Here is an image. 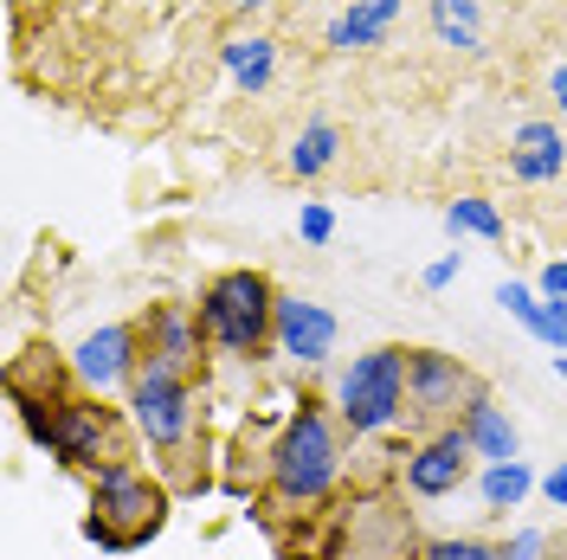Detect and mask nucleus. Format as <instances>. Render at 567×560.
I'll list each match as a JSON object with an SVG mask.
<instances>
[{
	"label": "nucleus",
	"instance_id": "nucleus-1",
	"mask_svg": "<svg viewBox=\"0 0 567 560\" xmlns=\"http://www.w3.org/2000/svg\"><path fill=\"white\" fill-rule=\"evenodd\" d=\"M7 393H13L20 419L33 432V445L45 457H59L65 470L97 477V470H116V464H136L142 438H136V425H130V406H110L104 393L78 386L71 361L59 367V361L45 354V386L7 374Z\"/></svg>",
	"mask_w": 567,
	"mask_h": 560
},
{
	"label": "nucleus",
	"instance_id": "nucleus-2",
	"mask_svg": "<svg viewBox=\"0 0 567 560\" xmlns=\"http://www.w3.org/2000/svg\"><path fill=\"white\" fill-rule=\"evenodd\" d=\"M349 470V432L322 400H297V413L284 419V432L265 452V509L284 516H317L322 502H336Z\"/></svg>",
	"mask_w": 567,
	"mask_h": 560
},
{
	"label": "nucleus",
	"instance_id": "nucleus-3",
	"mask_svg": "<svg viewBox=\"0 0 567 560\" xmlns=\"http://www.w3.org/2000/svg\"><path fill=\"white\" fill-rule=\"evenodd\" d=\"M278 283L265 278L258 265H233V271H219L207 278L200 290V329H207V342L219 354H233V361H258V354L278 349Z\"/></svg>",
	"mask_w": 567,
	"mask_h": 560
},
{
	"label": "nucleus",
	"instance_id": "nucleus-4",
	"mask_svg": "<svg viewBox=\"0 0 567 560\" xmlns=\"http://www.w3.org/2000/svg\"><path fill=\"white\" fill-rule=\"evenodd\" d=\"M84 541L104 554H136L168 528V484L148 477L142 464H116L91 477V516H84Z\"/></svg>",
	"mask_w": 567,
	"mask_h": 560
},
{
	"label": "nucleus",
	"instance_id": "nucleus-5",
	"mask_svg": "<svg viewBox=\"0 0 567 560\" xmlns=\"http://www.w3.org/2000/svg\"><path fill=\"white\" fill-rule=\"evenodd\" d=\"M420 535H413V516L393 509L388 496L354 490L342 502H329V522H322V541L310 548H284V560H420Z\"/></svg>",
	"mask_w": 567,
	"mask_h": 560
},
{
	"label": "nucleus",
	"instance_id": "nucleus-6",
	"mask_svg": "<svg viewBox=\"0 0 567 560\" xmlns=\"http://www.w3.org/2000/svg\"><path fill=\"white\" fill-rule=\"evenodd\" d=\"M123 406H130L136 438L162 457L168 470H181V464L194 457L200 400H194V381H187V374H175V367H142L136 381H130V393H123ZM181 490H187V470H181Z\"/></svg>",
	"mask_w": 567,
	"mask_h": 560
},
{
	"label": "nucleus",
	"instance_id": "nucleus-7",
	"mask_svg": "<svg viewBox=\"0 0 567 560\" xmlns=\"http://www.w3.org/2000/svg\"><path fill=\"white\" fill-rule=\"evenodd\" d=\"M329 406H336V419H342L349 438H381V432H393V425L406 419V349L381 342V349L342 361Z\"/></svg>",
	"mask_w": 567,
	"mask_h": 560
},
{
	"label": "nucleus",
	"instance_id": "nucleus-8",
	"mask_svg": "<svg viewBox=\"0 0 567 560\" xmlns=\"http://www.w3.org/2000/svg\"><path fill=\"white\" fill-rule=\"evenodd\" d=\"M491 386L484 374L464 361V354H445V349H406V413L439 432V425H458L464 406H477Z\"/></svg>",
	"mask_w": 567,
	"mask_h": 560
},
{
	"label": "nucleus",
	"instance_id": "nucleus-9",
	"mask_svg": "<svg viewBox=\"0 0 567 560\" xmlns=\"http://www.w3.org/2000/svg\"><path fill=\"white\" fill-rule=\"evenodd\" d=\"M471 438H464V425H439V432H425L420 445H406L400 457V484L406 496H420V502H439V496H458L471 484Z\"/></svg>",
	"mask_w": 567,
	"mask_h": 560
},
{
	"label": "nucleus",
	"instance_id": "nucleus-10",
	"mask_svg": "<svg viewBox=\"0 0 567 560\" xmlns=\"http://www.w3.org/2000/svg\"><path fill=\"white\" fill-rule=\"evenodd\" d=\"M136 335H142V367H175V374H200V354L213 349L207 329H200V315H194V303H148V310L136 315Z\"/></svg>",
	"mask_w": 567,
	"mask_h": 560
},
{
	"label": "nucleus",
	"instance_id": "nucleus-11",
	"mask_svg": "<svg viewBox=\"0 0 567 560\" xmlns=\"http://www.w3.org/2000/svg\"><path fill=\"white\" fill-rule=\"evenodd\" d=\"M71 374L78 386H91V393H130V381L142 374V335H136V315L130 322H104V329H91L78 349H71Z\"/></svg>",
	"mask_w": 567,
	"mask_h": 560
},
{
	"label": "nucleus",
	"instance_id": "nucleus-12",
	"mask_svg": "<svg viewBox=\"0 0 567 560\" xmlns=\"http://www.w3.org/2000/svg\"><path fill=\"white\" fill-rule=\"evenodd\" d=\"M336 335L342 322L329 303H310V297H278V354L297 361V367H322L336 354Z\"/></svg>",
	"mask_w": 567,
	"mask_h": 560
},
{
	"label": "nucleus",
	"instance_id": "nucleus-13",
	"mask_svg": "<svg viewBox=\"0 0 567 560\" xmlns=\"http://www.w3.org/2000/svg\"><path fill=\"white\" fill-rule=\"evenodd\" d=\"M567 168V142H561V123H548V116H529V123H516V136H509V175L542 187V180H561Z\"/></svg>",
	"mask_w": 567,
	"mask_h": 560
},
{
	"label": "nucleus",
	"instance_id": "nucleus-14",
	"mask_svg": "<svg viewBox=\"0 0 567 560\" xmlns=\"http://www.w3.org/2000/svg\"><path fill=\"white\" fill-rule=\"evenodd\" d=\"M464 438H471V452H477V464H516L523 457V438H516V419L503 413V400L496 393H484L477 406H464Z\"/></svg>",
	"mask_w": 567,
	"mask_h": 560
},
{
	"label": "nucleus",
	"instance_id": "nucleus-15",
	"mask_svg": "<svg viewBox=\"0 0 567 560\" xmlns=\"http://www.w3.org/2000/svg\"><path fill=\"white\" fill-rule=\"evenodd\" d=\"M496 303H503V310L516 315V322H523V329H529L535 342H542V349H555V354H567V303H548V297H542V290H529V283H496Z\"/></svg>",
	"mask_w": 567,
	"mask_h": 560
},
{
	"label": "nucleus",
	"instance_id": "nucleus-16",
	"mask_svg": "<svg viewBox=\"0 0 567 560\" xmlns=\"http://www.w3.org/2000/svg\"><path fill=\"white\" fill-rule=\"evenodd\" d=\"M219 65H226V77L246 91V97H258V91H271V77H278V39L271 33H239L219 45Z\"/></svg>",
	"mask_w": 567,
	"mask_h": 560
},
{
	"label": "nucleus",
	"instance_id": "nucleus-17",
	"mask_svg": "<svg viewBox=\"0 0 567 560\" xmlns=\"http://www.w3.org/2000/svg\"><path fill=\"white\" fill-rule=\"evenodd\" d=\"M529 490H542V477H535L523 457H516V464H484V470H477V502H484V516H509V509H523Z\"/></svg>",
	"mask_w": 567,
	"mask_h": 560
},
{
	"label": "nucleus",
	"instance_id": "nucleus-18",
	"mask_svg": "<svg viewBox=\"0 0 567 560\" xmlns=\"http://www.w3.org/2000/svg\"><path fill=\"white\" fill-rule=\"evenodd\" d=\"M336 162H342V129L322 123V116L317 123H303V136L290 142V155H284V168H290L297 180H322Z\"/></svg>",
	"mask_w": 567,
	"mask_h": 560
},
{
	"label": "nucleus",
	"instance_id": "nucleus-19",
	"mask_svg": "<svg viewBox=\"0 0 567 560\" xmlns=\"http://www.w3.org/2000/svg\"><path fill=\"white\" fill-rule=\"evenodd\" d=\"M432 33H439V45H452V52H484V13H477V0H432Z\"/></svg>",
	"mask_w": 567,
	"mask_h": 560
},
{
	"label": "nucleus",
	"instance_id": "nucleus-20",
	"mask_svg": "<svg viewBox=\"0 0 567 560\" xmlns=\"http://www.w3.org/2000/svg\"><path fill=\"white\" fill-rule=\"evenodd\" d=\"M388 33H393V20H374V13H361V7L342 0V13L322 27V45L349 59V52H374V45H388Z\"/></svg>",
	"mask_w": 567,
	"mask_h": 560
},
{
	"label": "nucleus",
	"instance_id": "nucleus-21",
	"mask_svg": "<svg viewBox=\"0 0 567 560\" xmlns=\"http://www.w3.org/2000/svg\"><path fill=\"white\" fill-rule=\"evenodd\" d=\"M445 226H452L458 239H491V246H503V212H496L484 194H458V200H445Z\"/></svg>",
	"mask_w": 567,
	"mask_h": 560
},
{
	"label": "nucleus",
	"instance_id": "nucleus-22",
	"mask_svg": "<svg viewBox=\"0 0 567 560\" xmlns=\"http://www.w3.org/2000/svg\"><path fill=\"white\" fill-rule=\"evenodd\" d=\"M420 560H503V541H477V535H439L425 541Z\"/></svg>",
	"mask_w": 567,
	"mask_h": 560
},
{
	"label": "nucleus",
	"instance_id": "nucleus-23",
	"mask_svg": "<svg viewBox=\"0 0 567 560\" xmlns=\"http://www.w3.org/2000/svg\"><path fill=\"white\" fill-rule=\"evenodd\" d=\"M297 239H303V246H329V239H336L329 200H303V207H297Z\"/></svg>",
	"mask_w": 567,
	"mask_h": 560
},
{
	"label": "nucleus",
	"instance_id": "nucleus-24",
	"mask_svg": "<svg viewBox=\"0 0 567 560\" xmlns=\"http://www.w3.org/2000/svg\"><path fill=\"white\" fill-rule=\"evenodd\" d=\"M548 554V535L542 528H516L509 541H503V560H542Z\"/></svg>",
	"mask_w": 567,
	"mask_h": 560
},
{
	"label": "nucleus",
	"instance_id": "nucleus-25",
	"mask_svg": "<svg viewBox=\"0 0 567 560\" xmlns=\"http://www.w3.org/2000/svg\"><path fill=\"white\" fill-rule=\"evenodd\" d=\"M458 271H464V251H445V258H432L420 271V283L425 290H445V283H458Z\"/></svg>",
	"mask_w": 567,
	"mask_h": 560
},
{
	"label": "nucleus",
	"instance_id": "nucleus-26",
	"mask_svg": "<svg viewBox=\"0 0 567 560\" xmlns=\"http://www.w3.org/2000/svg\"><path fill=\"white\" fill-rule=\"evenodd\" d=\"M535 290H542L548 303H567V258H548L542 278H535Z\"/></svg>",
	"mask_w": 567,
	"mask_h": 560
},
{
	"label": "nucleus",
	"instance_id": "nucleus-27",
	"mask_svg": "<svg viewBox=\"0 0 567 560\" xmlns=\"http://www.w3.org/2000/svg\"><path fill=\"white\" fill-rule=\"evenodd\" d=\"M542 496H548L555 509H567V464H555V470L542 477Z\"/></svg>",
	"mask_w": 567,
	"mask_h": 560
},
{
	"label": "nucleus",
	"instance_id": "nucleus-28",
	"mask_svg": "<svg viewBox=\"0 0 567 560\" xmlns=\"http://www.w3.org/2000/svg\"><path fill=\"white\" fill-rule=\"evenodd\" d=\"M361 13H374V20H400V0H349Z\"/></svg>",
	"mask_w": 567,
	"mask_h": 560
},
{
	"label": "nucleus",
	"instance_id": "nucleus-29",
	"mask_svg": "<svg viewBox=\"0 0 567 560\" xmlns=\"http://www.w3.org/2000/svg\"><path fill=\"white\" fill-rule=\"evenodd\" d=\"M548 97H555V104H561V116H567V59L548 71Z\"/></svg>",
	"mask_w": 567,
	"mask_h": 560
},
{
	"label": "nucleus",
	"instance_id": "nucleus-30",
	"mask_svg": "<svg viewBox=\"0 0 567 560\" xmlns=\"http://www.w3.org/2000/svg\"><path fill=\"white\" fill-rule=\"evenodd\" d=\"M233 7H239V13H258V7H265V0H233Z\"/></svg>",
	"mask_w": 567,
	"mask_h": 560
},
{
	"label": "nucleus",
	"instance_id": "nucleus-31",
	"mask_svg": "<svg viewBox=\"0 0 567 560\" xmlns=\"http://www.w3.org/2000/svg\"><path fill=\"white\" fill-rule=\"evenodd\" d=\"M555 374H561V386H567V354H555Z\"/></svg>",
	"mask_w": 567,
	"mask_h": 560
}]
</instances>
